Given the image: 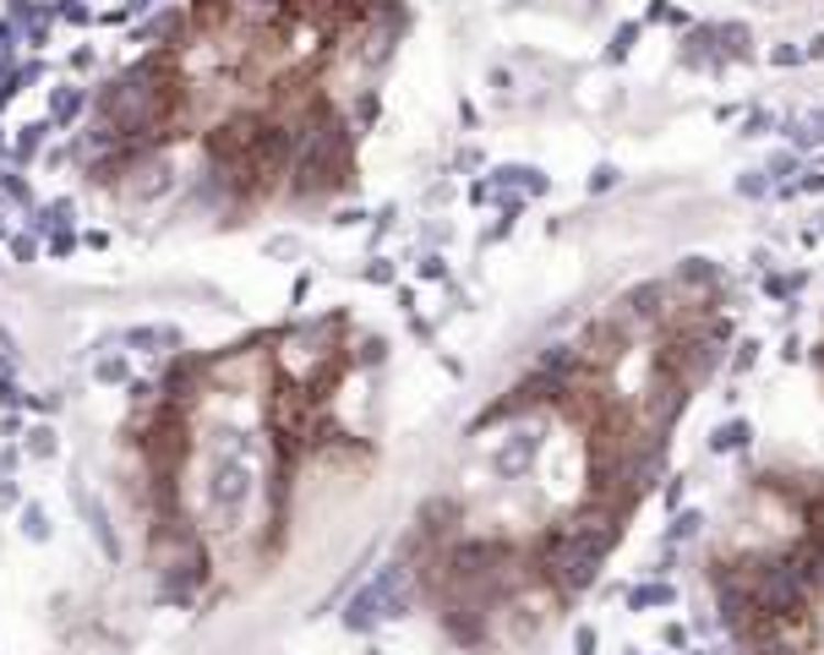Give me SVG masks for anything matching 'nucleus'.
I'll return each mask as SVG.
<instances>
[{"label":"nucleus","mask_w":824,"mask_h":655,"mask_svg":"<svg viewBox=\"0 0 824 655\" xmlns=\"http://www.w3.org/2000/svg\"><path fill=\"white\" fill-rule=\"evenodd\" d=\"M382 0H197L110 93L115 169L191 154L235 202L338 186L349 169V82L388 55Z\"/></svg>","instance_id":"obj_1"},{"label":"nucleus","mask_w":824,"mask_h":655,"mask_svg":"<svg viewBox=\"0 0 824 655\" xmlns=\"http://www.w3.org/2000/svg\"><path fill=\"white\" fill-rule=\"evenodd\" d=\"M349 366L344 318H329L169 377L137 437L159 574L180 590H235L279 557L307 465L344 443L333 399Z\"/></svg>","instance_id":"obj_2"},{"label":"nucleus","mask_w":824,"mask_h":655,"mask_svg":"<svg viewBox=\"0 0 824 655\" xmlns=\"http://www.w3.org/2000/svg\"><path fill=\"white\" fill-rule=\"evenodd\" d=\"M787 132H792V143H798V148H820V143H824V110L803 115V121H798V126H787Z\"/></svg>","instance_id":"obj_3"},{"label":"nucleus","mask_w":824,"mask_h":655,"mask_svg":"<svg viewBox=\"0 0 824 655\" xmlns=\"http://www.w3.org/2000/svg\"><path fill=\"white\" fill-rule=\"evenodd\" d=\"M748 443V426H721V437H715V448H743Z\"/></svg>","instance_id":"obj_4"}]
</instances>
